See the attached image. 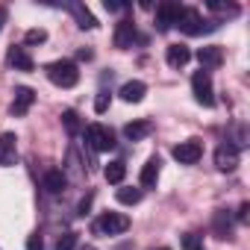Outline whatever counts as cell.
I'll return each instance as SVG.
<instances>
[{
  "mask_svg": "<svg viewBox=\"0 0 250 250\" xmlns=\"http://www.w3.org/2000/svg\"><path fill=\"white\" fill-rule=\"evenodd\" d=\"M159 250H171V247H159Z\"/></svg>",
  "mask_w": 250,
  "mask_h": 250,
  "instance_id": "836d02e7",
  "label": "cell"
},
{
  "mask_svg": "<svg viewBox=\"0 0 250 250\" xmlns=\"http://www.w3.org/2000/svg\"><path fill=\"white\" fill-rule=\"evenodd\" d=\"M180 12H183L180 3H159V6H156V24H159V30L168 33L171 27H177Z\"/></svg>",
  "mask_w": 250,
  "mask_h": 250,
  "instance_id": "52a82bcc",
  "label": "cell"
},
{
  "mask_svg": "<svg viewBox=\"0 0 250 250\" xmlns=\"http://www.w3.org/2000/svg\"><path fill=\"white\" fill-rule=\"evenodd\" d=\"M106 9H109V12H121L124 6H121V3H115V0H106Z\"/></svg>",
  "mask_w": 250,
  "mask_h": 250,
  "instance_id": "1f68e13d",
  "label": "cell"
},
{
  "mask_svg": "<svg viewBox=\"0 0 250 250\" xmlns=\"http://www.w3.org/2000/svg\"><path fill=\"white\" fill-rule=\"evenodd\" d=\"M191 91H194V100L197 103H203V106H212L215 103V88H212L209 71H197L191 77Z\"/></svg>",
  "mask_w": 250,
  "mask_h": 250,
  "instance_id": "5b68a950",
  "label": "cell"
},
{
  "mask_svg": "<svg viewBox=\"0 0 250 250\" xmlns=\"http://www.w3.org/2000/svg\"><path fill=\"white\" fill-rule=\"evenodd\" d=\"M153 133V124L150 121H133V124H127L124 127V136H127L130 142H142V139H147Z\"/></svg>",
  "mask_w": 250,
  "mask_h": 250,
  "instance_id": "9a60e30c",
  "label": "cell"
},
{
  "mask_svg": "<svg viewBox=\"0 0 250 250\" xmlns=\"http://www.w3.org/2000/svg\"><path fill=\"white\" fill-rule=\"evenodd\" d=\"M165 59H168L171 68H186L188 59H191V50H188L186 44H171V47L165 50Z\"/></svg>",
  "mask_w": 250,
  "mask_h": 250,
  "instance_id": "4fadbf2b",
  "label": "cell"
},
{
  "mask_svg": "<svg viewBox=\"0 0 250 250\" xmlns=\"http://www.w3.org/2000/svg\"><path fill=\"white\" fill-rule=\"evenodd\" d=\"M212 227H215V235L218 238H229V218H227V212H215Z\"/></svg>",
  "mask_w": 250,
  "mask_h": 250,
  "instance_id": "7402d4cb",
  "label": "cell"
},
{
  "mask_svg": "<svg viewBox=\"0 0 250 250\" xmlns=\"http://www.w3.org/2000/svg\"><path fill=\"white\" fill-rule=\"evenodd\" d=\"M33 103H36V91H33V88H27V85H18V88H15V100H12V106H9V109H12V115H18V118H21V115H27V112H30V106H33Z\"/></svg>",
  "mask_w": 250,
  "mask_h": 250,
  "instance_id": "9c48e42d",
  "label": "cell"
},
{
  "mask_svg": "<svg viewBox=\"0 0 250 250\" xmlns=\"http://www.w3.org/2000/svg\"><path fill=\"white\" fill-rule=\"evenodd\" d=\"M247 212H250V203H241L238 206V221H247Z\"/></svg>",
  "mask_w": 250,
  "mask_h": 250,
  "instance_id": "4dcf8cb0",
  "label": "cell"
},
{
  "mask_svg": "<svg viewBox=\"0 0 250 250\" xmlns=\"http://www.w3.org/2000/svg\"><path fill=\"white\" fill-rule=\"evenodd\" d=\"M200 250H203V247H200Z\"/></svg>",
  "mask_w": 250,
  "mask_h": 250,
  "instance_id": "e575fe53",
  "label": "cell"
},
{
  "mask_svg": "<svg viewBox=\"0 0 250 250\" xmlns=\"http://www.w3.org/2000/svg\"><path fill=\"white\" fill-rule=\"evenodd\" d=\"M62 124H65V130H68L71 136L80 133V115H77L74 109H65V112H62Z\"/></svg>",
  "mask_w": 250,
  "mask_h": 250,
  "instance_id": "603a6c76",
  "label": "cell"
},
{
  "mask_svg": "<svg viewBox=\"0 0 250 250\" xmlns=\"http://www.w3.org/2000/svg\"><path fill=\"white\" fill-rule=\"evenodd\" d=\"M130 229V218L124 212H103L97 221H94V232L97 235H121Z\"/></svg>",
  "mask_w": 250,
  "mask_h": 250,
  "instance_id": "7a4b0ae2",
  "label": "cell"
},
{
  "mask_svg": "<svg viewBox=\"0 0 250 250\" xmlns=\"http://www.w3.org/2000/svg\"><path fill=\"white\" fill-rule=\"evenodd\" d=\"M15 133H3L0 136V165H15Z\"/></svg>",
  "mask_w": 250,
  "mask_h": 250,
  "instance_id": "5bb4252c",
  "label": "cell"
},
{
  "mask_svg": "<svg viewBox=\"0 0 250 250\" xmlns=\"http://www.w3.org/2000/svg\"><path fill=\"white\" fill-rule=\"evenodd\" d=\"M106 109H109V94H106V91H100V94H97V100H94V112H97V115H103Z\"/></svg>",
  "mask_w": 250,
  "mask_h": 250,
  "instance_id": "4316f807",
  "label": "cell"
},
{
  "mask_svg": "<svg viewBox=\"0 0 250 250\" xmlns=\"http://www.w3.org/2000/svg\"><path fill=\"white\" fill-rule=\"evenodd\" d=\"M74 247H77V232H65V235H59L56 250H74Z\"/></svg>",
  "mask_w": 250,
  "mask_h": 250,
  "instance_id": "484cf974",
  "label": "cell"
},
{
  "mask_svg": "<svg viewBox=\"0 0 250 250\" xmlns=\"http://www.w3.org/2000/svg\"><path fill=\"white\" fill-rule=\"evenodd\" d=\"M103 177H106V183L121 186V183H124V177H127V165H124L121 159H115V162H109V165L103 168Z\"/></svg>",
  "mask_w": 250,
  "mask_h": 250,
  "instance_id": "ac0fdd59",
  "label": "cell"
},
{
  "mask_svg": "<svg viewBox=\"0 0 250 250\" xmlns=\"http://www.w3.org/2000/svg\"><path fill=\"white\" fill-rule=\"evenodd\" d=\"M183 247H186V250H200V247H203V238H200L197 232H186V235H183Z\"/></svg>",
  "mask_w": 250,
  "mask_h": 250,
  "instance_id": "d4e9b609",
  "label": "cell"
},
{
  "mask_svg": "<svg viewBox=\"0 0 250 250\" xmlns=\"http://www.w3.org/2000/svg\"><path fill=\"white\" fill-rule=\"evenodd\" d=\"M88 206H91V194H85V197L80 200V215H85V212H88Z\"/></svg>",
  "mask_w": 250,
  "mask_h": 250,
  "instance_id": "f546056e",
  "label": "cell"
},
{
  "mask_svg": "<svg viewBox=\"0 0 250 250\" xmlns=\"http://www.w3.org/2000/svg\"><path fill=\"white\" fill-rule=\"evenodd\" d=\"M9 62L15 65V71H33V68H36L33 56H30L24 47H12V53H9Z\"/></svg>",
  "mask_w": 250,
  "mask_h": 250,
  "instance_id": "d6986e66",
  "label": "cell"
},
{
  "mask_svg": "<svg viewBox=\"0 0 250 250\" xmlns=\"http://www.w3.org/2000/svg\"><path fill=\"white\" fill-rule=\"evenodd\" d=\"M3 24H6V9H0V30H3Z\"/></svg>",
  "mask_w": 250,
  "mask_h": 250,
  "instance_id": "d6a6232c",
  "label": "cell"
},
{
  "mask_svg": "<svg viewBox=\"0 0 250 250\" xmlns=\"http://www.w3.org/2000/svg\"><path fill=\"white\" fill-rule=\"evenodd\" d=\"M156 180H159V159H156V156H150V159L145 162V168H142L139 183H142V188H153V186H156Z\"/></svg>",
  "mask_w": 250,
  "mask_h": 250,
  "instance_id": "2e32d148",
  "label": "cell"
},
{
  "mask_svg": "<svg viewBox=\"0 0 250 250\" xmlns=\"http://www.w3.org/2000/svg\"><path fill=\"white\" fill-rule=\"evenodd\" d=\"M209 9H212V12H227V15H235V12H238L235 6H224V3H215V0L209 3Z\"/></svg>",
  "mask_w": 250,
  "mask_h": 250,
  "instance_id": "83f0119b",
  "label": "cell"
},
{
  "mask_svg": "<svg viewBox=\"0 0 250 250\" xmlns=\"http://www.w3.org/2000/svg\"><path fill=\"white\" fill-rule=\"evenodd\" d=\"M118 94H121V100H127V103H142L145 94H147V85H145L142 80H130V83L121 85Z\"/></svg>",
  "mask_w": 250,
  "mask_h": 250,
  "instance_id": "7c38bea8",
  "label": "cell"
},
{
  "mask_svg": "<svg viewBox=\"0 0 250 250\" xmlns=\"http://www.w3.org/2000/svg\"><path fill=\"white\" fill-rule=\"evenodd\" d=\"M136 39H139V33H136V24L133 21H118L115 24V47L127 50V47H133Z\"/></svg>",
  "mask_w": 250,
  "mask_h": 250,
  "instance_id": "ba28073f",
  "label": "cell"
},
{
  "mask_svg": "<svg viewBox=\"0 0 250 250\" xmlns=\"http://www.w3.org/2000/svg\"><path fill=\"white\" fill-rule=\"evenodd\" d=\"M44 74H47V80H50L53 85H59V88H74V85L80 83V71H77V65H74L71 59H56V62H50V65L44 68Z\"/></svg>",
  "mask_w": 250,
  "mask_h": 250,
  "instance_id": "6da1fadb",
  "label": "cell"
},
{
  "mask_svg": "<svg viewBox=\"0 0 250 250\" xmlns=\"http://www.w3.org/2000/svg\"><path fill=\"white\" fill-rule=\"evenodd\" d=\"M215 165H218V171H232L238 165V147L235 145H221L215 150Z\"/></svg>",
  "mask_w": 250,
  "mask_h": 250,
  "instance_id": "8fae6325",
  "label": "cell"
},
{
  "mask_svg": "<svg viewBox=\"0 0 250 250\" xmlns=\"http://www.w3.org/2000/svg\"><path fill=\"white\" fill-rule=\"evenodd\" d=\"M27 250H44L42 235H30V238H27Z\"/></svg>",
  "mask_w": 250,
  "mask_h": 250,
  "instance_id": "f1b7e54d",
  "label": "cell"
},
{
  "mask_svg": "<svg viewBox=\"0 0 250 250\" xmlns=\"http://www.w3.org/2000/svg\"><path fill=\"white\" fill-rule=\"evenodd\" d=\"M115 197H118V203H124V206H136L139 200H142V188H118L115 191Z\"/></svg>",
  "mask_w": 250,
  "mask_h": 250,
  "instance_id": "44dd1931",
  "label": "cell"
},
{
  "mask_svg": "<svg viewBox=\"0 0 250 250\" xmlns=\"http://www.w3.org/2000/svg\"><path fill=\"white\" fill-rule=\"evenodd\" d=\"M197 62H200V71H206V68H221V62H224V47H218V44L200 47V50H197Z\"/></svg>",
  "mask_w": 250,
  "mask_h": 250,
  "instance_id": "30bf717a",
  "label": "cell"
},
{
  "mask_svg": "<svg viewBox=\"0 0 250 250\" xmlns=\"http://www.w3.org/2000/svg\"><path fill=\"white\" fill-rule=\"evenodd\" d=\"M71 12H74V18H77V24H80V30H94L97 27V21H94V15L83 6V3H71Z\"/></svg>",
  "mask_w": 250,
  "mask_h": 250,
  "instance_id": "ffe728a7",
  "label": "cell"
},
{
  "mask_svg": "<svg viewBox=\"0 0 250 250\" xmlns=\"http://www.w3.org/2000/svg\"><path fill=\"white\" fill-rule=\"evenodd\" d=\"M171 156L180 162V165H194L200 156H203V145L197 142V139H188V142H180L174 150H171Z\"/></svg>",
  "mask_w": 250,
  "mask_h": 250,
  "instance_id": "8992f818",
  "label": "cell"
},
{
  "mask_svg": "<svg viewBox=\"0 0 250 250\" xmlns=\"http://www.w3.org/2000/svg\"><path fill=\"white\" fill-rule=\"evenodd\" d=\"M85 142H88L97 153L115 150V133H112L109 127H103V124H88V127H85Z\"/></svg>",
  "mask_w": 250,
  "mask_h": 250,
  "instance_id": "277c9868",
  "label": "cell"
},
{
  "mask_svg": "<svg viewBox=\"0 0 250 250\" xmlns=\"http://www.w3.org/2000/svg\"><path fill=\"white\" fill-rule=\"evenodd\" d=\"M65 186H68V177H65V171H59V168H50V171L44 174V188H47L50 194H59V191H65Z\"/></svg>",
  "mask_w": 250,
  "mask_h": 250,
  "instance_id": "e0dca14e",
  "label": "cell"
},
{
  "mask_svg": "<svg viewBox=\"0 0 250 250\" xmlns=\"http://www.w3.org/2000/svg\"><path fill=\"white\" fill-rule=\"evenodd\" d=\"M47 42V33L42 30V27H33V30H27V36H24V44H44Z\"/></svg>",
  "mask_w": 250,
  "mask_h": 250,
  "instance_id": "cb8c5ba5",
  "label": "cell"
},
{
  "mask_svg": "<svg viewBox=\"0 0 250 250\" xmlns=\"http://www.w3.org/2000/svg\"><path fill=\"white\" fill-rule=\"evenodd\" d=\"M177 27H180L186 36H200V33L215 30V24H212V21H203L200 12L191 9V6H183V12H180V18H177Z\"/></svg>",
  "mask_w": 250,
  "mask_h": 250,
  "instance_id": "3957f363",
  "label": "cell"
}]
</instances>
